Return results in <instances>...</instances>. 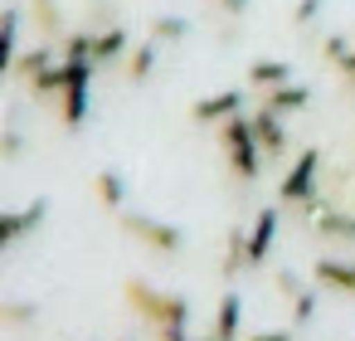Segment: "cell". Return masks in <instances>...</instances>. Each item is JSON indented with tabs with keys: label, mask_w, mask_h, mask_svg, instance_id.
I'll use <instances>...</instances> for the list:
<instances>
[{
	"label": "cell",
	"mask_w": 355,
	"mask_h": 341,
	"mask_svg": "<svg viewBox=\"0 0 355 341\" xmlns=\"http://www.w3.org/2000/svg\"><path fill=\"white\" fill-rule=\"evenodd\" d=\"M30 15H35V25L44 30V35H54V40H64L69 30V20H64V10H59V0H30Z\"/></svg>",
	"instance_id": "obj_19"
},
{
	"label": "cell",
	"mask_w": 355,
	"mask_h": 341,
	"mask_svg": "<svg viewBox=\"0 0 355 341\" xmlns=\"http://www.w3.org/2000/svg\"><path fill=\"white\" fill-rule=\"evenodd\" d=\"M209 336H214V341H243V297H239V292H224V297H219Z\"/></svg>",
	"instance_id": "obj_9"
},
{
	"label": "cell",
	"mask_w": 355,
	"mask_h": 341,
	"mask_svg": "<svg viewBox=\"0 0 355 341\" xmlns=\"http://www.w3.org/2000/svg\"><path fill=\"white\" fill-rule=\"evenodd\" d=\"M214 6H219L224 15H234V20H239V15H248V0H214Z\"/></svg>",
	"instance_id": "obj_28"
},
{
	"label": "cell",
	"mask_w": 355,
	"mask_h": 341,
	"mask_svg": "<svg viewBox=\"0 0 355 341\" xmlns=\"http://www.w3.org/2000/svg\"><path fill=\"white\" fill-rule=\"evenodd\" d=\"M243 341H297L292 326H263V331H248Z\"/></svg>",
	"instance_id": "obj_23"
},
{
	"label": "cell",
	"mask_w": 355,
	"mask_h": 341,
	"mask_svg": "<svg viewBox=\"0 0 355 341\" xmlns=\"http://www.w3.org/2000/svg\"><path fill=\"white\" fill-rule=\"evenodd\" d=\"M132 54V40H127V30L112 20V25H98V35H93V64L98 69H107V64H122Z\"/></svg>",
	"instance_id": "obj_8"
},
{
	"label": "cell",
	"mask_w": 355,
	"mask_h": 341,
	"mask_svg": "<svg viewBox=\"0 0 355 341\" xmlns=\"http://www.w3.org/2000/svg\"><path fill=\"white\" fill-rule=\"evenodd\" d=\"M243 113V88H224V93H209V98H200L195 108H190V117L195 122H205V127H224L229 117H239Z\"/></svg>",
	"instance_id": "obj_6"
},
{
	"label": "cell",
	"mask_w": 355,
	"mask_h": 341,
	"mask_svg": "<svg viewBox=\"0 0 355 341\" xmlns=\"http://www.w3.org/2000/svg\"><path fill=\"white\" fill-rule=\"evenodd\" d=\"M44 215H49V200H35V205H25V210H15V215H6V219H0V244H20L30 229H40V224H44Z\"/></svg>",
	"instance_id": "obj_10"
},
{
	"label": "cell",
	"mask_w": 355,
	"mask_h": 341,
	"mask_svg": "<svg viewBox=\"0 0 355 341\" xmlns=\"http://www.w3.org/2000/svg\"><path fill=\"white\" fill-rule=\"evenodd\" d=\"M122 341H127V336H122Z\"/></svg>",
	"instance_id": "obj_30"
},
{
	"label": "cell",
	"mask_w": 355,
	"mask_h": 341,
	"mask_svg": "<svg viewBox=\"0 0 355 341\" xmlns=\"http://www.w3.org/2000/svg\"><path fill=\"white\" fill-rule=\"evenodd\" d=\"M248 83L263 88V93H272V88L292 83V64H282V59H253L248 64Z\"/></svg>",
	"instance_id": "obj_15"
},
{
	"label": "cell",
	"mask_w": 355,
	"mask_h": 341,
	"mask_svg": "<svg viewBox=\"0 0 355 341\" xmlns=\"http://www.w3.org/2000/svg\"><path fill=\"white\" fill-rule=\"evenodd\" d=\"M316 15H321V0H297V10H292L297 25H306V20H316Z\"/></svg>",
	"instance_id": "obj_24"
},
{
	"label": "cell",
	"mask_w": 355,
	"mask_h": 341,
	"mask_svg": "<svg viewBox=\"0 0 355 341\" xmlns=\"http://www.w3.org/2000/svg\"><path fill=\"white\" fill-rule=\"evenodd\" d=\"M306 103H311V88H306V83H282V88L263 93V108L277 113V117H292V113H302Z\"/></svg>",
	"instance_id": "obj_13"
},
{
	"label": "cell",
	"mask_w": 355,
	"mask_h": 341,
	"mask_svg": "<svg viewBox=\"0 0 355 341\" xmlns=\"http://www.w3.org/2000/svg\"><path fill=\"white\" fill-rule=\"evenodd\" d=\"M219 151L229 161V176H239V185H253L258 181V166H263V147H258V132H253V117L239 113L219 127Z\"/></svg>",
	"instance_id": "obj_2"
},
{
	"label": "cell",
	"mask_w": 355,
	"mask_h": 341,
	"mask_svg": "<svg viewBox=\"0 0 355 341\" xmlns=\"http://www.w3.org/2000/svg\"><path fill=\"white\" fill-rule=\"evenodd\" d=\"M64 69H69V88H64V98H59V122H64L69 132H78V127L88 122V113H93L88 83H93L98 64H93V59H64Z\"/></svg>",
	"instance_id": "obj_3"
},
{
	"label": "cell",
	"mask_w": 355,
	"mask_h": 341,
	"mask_svg": "<svg viewBox=\"0 0 355 341\" xmlns=\"http://www.w3.org/2000/svg\"><path fill=\"white\" fill-rule=\"evenodd\" d=\"M6 322H30V317H40V307H20V302H6V312H0Z\"/></svg>",
	"instance_id": "obj_25"
},
{
	"label": "cell",
	"mask_w": 355,
	"mask_h": 341,
	"mask_svg": "<svg viewBox=\"0 0 355 341\" xmlns=\"http://www.w3.org/2000/svg\"><path fill=\"white\" fill-rule=\"evenodd\" d=\"M272 283H277V288H282L287 297H292V292H302V283H297V273H287V268H277V273H272Z\"/></svg>",
	"instance_id": "obj_26"
},
{
	"label": "cell",
	"mask_w": 355,
	"mask_h": 341,
	"mask_svg": "<svg viewBox=\"0 0 355 341\" xmlns=\"http://www.w3.org/2000/svg\"><path fill=\"white\" fill-rule=\"evenodd\" d=\"M122 229L132 234V239H141L146 249H156V253H180L185 249V234L175 229V224H166V219H151V215H122Z\"/></svg>",
	"instance_id": "obj_5"
},
{
	"label": "cell",
	"mask_w": 355,
	"mask_h": 341,
	"mask_svg": "<svg viewBox=\"0 0 355 341\" xmlns=\"http://www.w3.org/2000/svg\"><path fill=\"white\" fill-rule=\"evenodd\" d=\"M316 176H321V151L306 147V151L292 161V171L277 181V205H297V210H306V205L316 200Z\"/></svg>",
	"instance_id": "obj_4"
},
{
	"label": "cell",
	"mask_w": 355,
	"mask_h": 341,
	"mask_svg": "<svg viewBox=\"0 0 355 341\" xmlns=\"http://www.w3.org/2000/svg\"><path fill=\"white\" fill-rule=\"evenodd\" d=\"M93 195H98V205H103V210H112V215L127 205V185H122V176H117V171H98V176H93Z\"/></svg>",
	"instance_id": "obj_17"
},
{
	"label": "cell",
	"mask_w": 355,
	"mask_h": 341,
	"mask_svg": "<svg viewBox=\"0 0 355 341\" xmlns=\"http://www.w3.org/2000/svg\"><path fill=\"white\" fill-rule=\"evenodd\" d=\"M311 317H316V292H311V288L292 292V326H306Z\"/></svg>",
	"instance_id": "obj_22"
},
{
	"label": "cell",
	"mask_w": 355,
	"mask_h": 341,
	"mask_svg": "<svg viewBox=\"0 0 355 341\" xmlns=\"http://www.w3.org/2000/svg\"><path fill=\"white\" fill-rule=\"evenodd\" d=\"M243 268H253V263H248V234H243V229H229V244H224V263H219V273H224V278H239Z\"/></svg>",
	"instance_id": "obj_18"
},
{
	"label": "cell",
	"mask_w": 355,
	"mask_h": 341,
	"mask_svg": "<svg viewBox=\"0 0 355 341\" xmlns=\"http://www.w3.org/2000/svg\"><path fill=\"white\" fill-rule=\"evenodd\" d=\"M311 278L321 288H336V292H350L355 297V263L350 258H316L311 263Z\"/></svg>",
	"instance_id": "obj_12"
},
{
	"label": "cell",
	"mask_w": 355,
	"mask_h": 341,
	"mask_svg": "<svg viewBox=\"0 0 355 341\" xmlns=\"http://www.w3.org/2000/svg\"><path fill=\"white\" fill-rule=\"evenodd\" d=\"M0 25H6V74H10L15 59H20V10H6Z\"/></svg>",
	"instance_id": "obj_20"
},
{
	"label": "cell",
	"mask_w": 355,
	"mask_h": 341,
	"mask_svg": "<svg viewBox=\"0 0 355 341\" xmlns=\"http://www.w3.org/2000/svg\"><path fill=\"white\" fill-rule=\"evenodd\" d=\"M156 59H161V44H156V40H146V44H132V54L122 59V74H127V83H146V78L156 74Z\"/></svg>",
	"instance_id": "obj_14"
},
{
	"label": "cell",
	"mask_w": 355,
	"mask_h": 341,
	"mask_svg": "<svg viewBox=\"0 0 355 341\" xmlns=\"http://www.w3.org/2000/svg\"><path fill=\"white\" fill-rule=\"evenodd\" d=\"M277 229H282V210L268 205V210L253 219V229H248V263H253V268L268 263V253H272V244H277Z\"/></svg>",
	"instance_id": "obj_7"
},
{
	"label": "cell",
	"mask_w": 355,
	"mask_h": 341,
	"mask_svg": "<svg viewBox=\"0 0 355 341\" xmlns=\"http://www.w3.org/2000/svg\"><path fill=\"white\" fill-rule=\"evenodd\" d=\"M156 341H214V336H190V331H156Z\"/></svg>",
	"instance_id": "obj_29"
},
{
	"label": "cell",
	"mask_w": 355,
	"mask_h": 341,
	"mask_svg": "<svg viewBox=\"0 0 355 341\" xmlns=\"http://www.w3.org/2000/svg\"><path fill=\"white\" fill-rule=\"evenodd\" d=\"M185 35H190V25H185L180 15H161V20L151 25V40H156V44H175V40H185Z\"/></svg>",
	"instance_id": "obj_21"
},
{
	"label": "cell",
	"mask_w": 355,
	"mask_h": 341,
	"mask_svg": "<svg viewBox=\"0 0 355 341\" xmlns=\"http://www.w3.org/2000/svg\"><path fill=\"white\" fill-rule=\"evenodd\" d=\"M248 117H253V132H258L263 156H282V151H287V127H282V117L268 113V108H258V113H248Z\"/></svg>",
	"instance_id": "obj_11"
},
{
	"label": "cell",
	"mask_w": 355,
	"mask_h": 341,
	"mask_svg": "<svg viewBox=\"0 0 355 341\" xmlns=\"http://www.w3.org/2000/svg\"><path fill=\"white\" fill-rule=\"evenodd\" d=\"M122 297L127 307L151 326V331H190V302L180 292H161L151 288L146 278H127L122 283Z\"/></svg>",
	"instance_id": "obj_1"
},
{
	"label": "cell",
	"mask_w": 355,
	"mask_h": 341,
	"mask_svg": "<svg viewBox=\"0 0 355 341\" xmlns=\"http://www.w3.org/2000/svg\"><path fill=\"white\" fill-rule=\"evenodd\" d=\"M316 239H340V244H355V215H340V210H326L306 224Z\"/></svg>",
	"instance_id": "obj_16"
},
{
	"label": "cell",
	"mask_w": 355,
	"mask_h": 341,
	"mask_svg": "<svg viewBox=\"0 0 355 341\" xmlns=\"http://www.w3.org/2000/svg\"><path fill=\"white\" fill-rule=\"evenodd\" d=\"M20 151H25V137L20 132H6V161H15Z\"/></svg>",
	"instance_id": "obj_27"
}]
</instances>
